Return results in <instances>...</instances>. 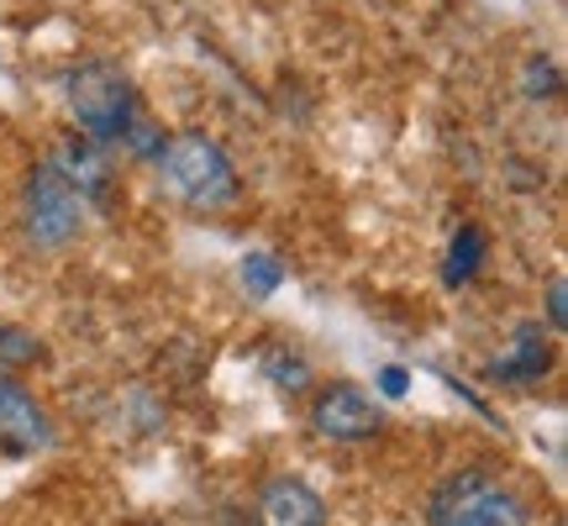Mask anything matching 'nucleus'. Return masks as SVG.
Returning a JSON list of instances; mask_svg holds the SVG:
<instances>
[{
	"label": "nucleus",
	"mask_w": 568,
	"mask_h": 526,
	"mask_svg": "<svg viewBox=\"0 0 568 526\" xmlns=\"http://www.w3.org/2000/svg\"><path fill=\"white\" fill-rule=\"evenodd\" d=\"M159 184L190 211H226L243 195V180L226 159V148L205 132H174L159 148Z\"/></svg>",
	"instance_id": "nucleus-1"
},
{
	"label": "nucleus",
	"mask_w": 568,
	"mask_h": 526,
	"mask_svg": "<svg viewBox=\"0 0 568 526\" xmlns=\"http://www.w3.org/2000/svg\"><path fill=\"white\" fill-rule=\"evenodd\" d=\"M426 526H531V506L495 468H453L426 495Z\"/></svg>",
	"instance_id": "nucleus-2"
},
{
	"label": "nucleus",
	"mask_w": 568,
	"mask_h": 526,
	"mask_svg": "<svg viewBox=\"0 0 568 526\" xmlns=\"http://www.w3.org/2000/svg\"><path fill=\"white\" fill-rule=\"evenodd\" d=\"M63 105H69V122L80 127V138H90L95 148L122 142L126 127L138 122V90H132V80L116 63H101V59L69 69Z\"/></svg>",
	"instance_id": "nucleus-3"
},
{
	"label": "nucleus",
	"mask_w": 568,
	"mask_h": 526,
	"mask_svg": "<svg viewBox=\"0 0 568 526\" xmlns=\"http://www.w3.org/2000/svg\"><path fill=\"white\" fill-rule=\"evenodd\" d=\"M21 232L42 253H59L84 232V195L53 163H38L21 184Z\"/></svg>",
	"instance_id": "nucleus-4"
},
{
	"label": "nucleus",
	"mask_w": 568,
	"mask_h": 526,
	"mask_svg": "<svg viewBox=\"0 0 568 526\" xmlns=\"http://www.w3.org/2000/svg\"><path fill=\"white\" fill-rule=\"evenodd\" d=\"M305 422L311 432L322 437V443H374L379 432H385V411L379 401H368L358 385H347V380H332L311 395V411H305Z\"/></svg>",
	"instance_id": "nucleus-5"
},
{
	"label": "nucleus",
	"mask_w": 568,
	"mask_h": 526,
	"mask_svg": "<svg viewBox=\"0 0 568 526\" xmlns=\"http://www.w3.org/2000/svg\"><path fill=\"white\" fill-rule=\"evenodd\" d=\"M48 447H53V416L42 411V401L17 374H0V453L32 458Z\"/></svg>",
	"instance_id": "nucleus-6"
},
{
	"label": "nucleus",
	"mask_w": 568,
	"mask_h": 526,
	"mask_svg": "<svg viewBox=\"0 0 568 526\" xmlns=\"http://www.w3.org/2000/svg\"><path fill=\"white\" fill-rule=\"evenodd\" d=\"M253 526H326V500L301 474H268L253 495Z\"/></svg>",
	"instance_id": "nucleus-7"
},
{
	"label": "nucleus",
	"mask_w": 568,
	"mask_h": 526,
	"mask_svg": "<svg viewBox=\"0 0 568 526\" xmlns=\"http://www.w3.org/2000/svg\"><path fill=\"white\" fill-rule=\"evenodd\" d=\"M548 368H552V337L542 332V322H527L516 326L510 347L489 364V380H500V385H537Z\"/></svg>",
	"instance_id": "nucleus-8"
},
{
	"label": "nucleus",
	"mask_w": 568,
	"mask_h": 526,
	"mask_svg": "<svg viewBox=\"0 0 568 526\" xmlns=\"http://www.w3.org/2000/svg\"><path fill=\"white\" fill-rule=\"evenodd\" d=\"M48 163L80 190L84 201H111V163H105V148H95L90 138H69Z\"/></svg>",
	"instance_id": "nucleus-9"
},
{
	"label": "nucleus",
	"mask_w": 568,
	"mask_h": 526,
	"mask_svg": "<svg viewBox=\"0 0 568 526\" xmlns=\"http://www.w3.org/2000/svg\"><path fill=\"white\" fill-rule=\"evenodd\" d=\"M485 259H489V237H485V226L464 222L458 232H453V247H447V263H443L447 290H458V284L474 280V274H479V263H485Z\"/></svg>",
	"instance_id": "nucleus-10"
},
{
	"label": "nucleus",
	"mask_w": 568,
	"mask_h": 526,
	"mask_svg": "<svg viewBox=\"0 0 568 526\" xmlns=\"http://www.w3.org/2000/svg\"><path fill=\"white\" fill-rule=\"evenodd\" d=\"M48 364V343H42L32 326L0 322V374H21V368Z\"/></svg>",
	"instance_id": "nucleus-11"
},
{
	"label": "nucleus",
	"mask_w": 568,
	"mask_h": 526,
	"mask_svg": "<svg viewBox=\"0 0 568 526\" xmlns=\"http://www.w3.org/2000/svg\"><path fill=\"white\" fill-rule=\"evenodd\" d=\"M280 284H284V263L274 259V253H247V259H243V290H247V295L268 301Z\"/></svg>",
	"instance_id": "nucleus-12"
},
{
	"label": "nucleus",
	"mask_w": 568,
	"mask_h": 526,
	"mask_svg": "<svg viewBox=\"0 0 568 526\" xmlns=\"http://www.w3.org/2000/svg\"><path fill=\"white\" fill-rule=\"evenodd\" d=\"M558 90H564L558 63H552V59H531L527 63V95H531V101H552Z\"/></svg>",
	"instance_id": "nucleus-13"
},
{
	"label": "nucleus",
	"mask_w": 568,
	"mask_h": 526,
	"mask_svg": "<svg viewBox=\"0 0 568 526\" xmlns=\"http://www.w3.org/2000/svg\"><path fill=\"white\" fill-rule=\"evenodd\" d=\"M564 322H568V284H564V274H552L548 280V326L564 332Z\"/></svg>",
	"instance_id": "nucleus-14"
},
{
	"label": "nucleus",
	"mask_w": 568,
	"mask_h": 526,
	"mask_svg": "<svg viewBox=\"0 0 568 526\" xmlns=\"http://www.w3.org/2000/svg\"><path fill=\"white\" fill-rule=\"evenodd\" d=\"M379 385H385L389 401H400V395H406V385H410V374L400 364H389V368H379Z\"/></svg>",
	"instance_id": "nucleus-15"
},
{
	"label": "nucleus",
	"mask_w": 568,
	"mask_h": 526,
	"mask_svg": "<svg viewBox=\"0 0 568 526\" xmlns=\"http://www.w3.org/2000/svg\"><path fill=\"white\" fill-rule=\"evenodd\" d=\"M148 526H153V522H148Z\"/></svg>",
	"instance_id": "nucleus-16"
}]
</instances>
